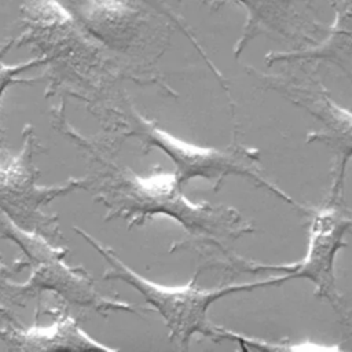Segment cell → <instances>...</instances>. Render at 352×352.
<instances>
[{
    "label": "cell",
    "instance_id": "obj_1",
    "mask_svg": "<svg viewBox=\"0 0 352 352\" xmlns=\"http://www.w3.org/2000/svg\"><path fill=\"white\" fill-rule=\"evenodd\" d=\"M19 16L15 44L32 45L63 80L94 85L110 73L107 50L58 0H19Z\"/></svg>",
    "mask_w": 352,
    "mask_h": 352
},
{
    "label": "cell",
    "instance_id": "obj_2",
    "mask_svg": "<svg viewBox=\"0 0 352 352\" xmlns=\"http://www.w3.org/2000/svg\"><path fill=\"white\" fill-rule=\"evenodd\" d=\"M78 232L109 263L111 270L109 271L107 276L120 279L136 289L144 297V300L162 316L166 327L169 329L170 341L179 344L183 348L188 346L191 337L195 334L220 340L219 327L213 326L208 320V309L214 301L234 293L250 292L267 286H278L289 279H293L292 275L285 274L282 276L279 275L249 283H234L216 289H199L194 286V282H190L184 286L158 285L131 270L110 249L99 243V241L91 235L82 232V230H78Z\"/></svg>",
    "mask_w": 352,
    "mask_h": 352
},
{
    "label": "cell",
    "instance_id": "obj_3",
    "mask_svg": "<svg viewBox=\"0 0 352 352\" xmlns=\"http://www.w3.org/2000/svg\"><path fill=\"white\" fill-rule=\"evenodd\" d=\"M117 216L125 219H146L165 214L179 221L187 231L212 236H239L249 228L238 212L226 206L194 204L182 192L175 173L150 176L122 175L116 187Z\"/></svg>",
    "mask_w": 352,
    "mask_h": 352
},
{
    "label": "cell",
    "instance_id": "obj_4",
    "mask_svg": "<svg viewBox=\"0 0 352 352\" xmlns=\"http://www.w3.org/2000/svg\"><path fill=\"white\" fill-rule=\"evenodd\" d=\"M107 51L143 58L166 45L170 21L143 0H58Z\"/></svg>",
    "mask_w": 352,
    "mask_h": 352
},
{
    "label": "cell",
    "instance_id": "obj_5",
    "mask_svg": "<svg viewBox=\"0 0 352 352\" xmlns=\"http://www.w3.org/2000/svg\"><path fill=\"white\" fill-rule=\"evenodd\" d=\"M139 133L144 138L147 144L162 150L176 166V177L180 186L195 177H202L219 187L224 177L238 175L253 180L260 187H267L272 192L287 199L289 197L276 190L270 182L256 170L254 162L258 160V151L245 146H230L228 148H209L195 146L192 143L180 140L166 131L158 128L153 122L138 116Z\"/></svg>",
    "mask_w": 352,
    "mask_h": 352
},
{
    "label": "cell",
    "instance_id": "obj_6",
    "mask_svg": "<svg viewBox=\"0 0 352 352\" xmlns=\"http://www.w3.org/2000/svg\"><path fill=\"white\" fill-rule=\"evenodd\" d=\"M250 73L260 77L265 87L279 92L293 104L304 109L322 124V129L309 133L308 142H320L327 144L337 157V177L333 187L334 197L342 191L344 176L348 161L352 158V113L338 106L315 81H302L297 77L270 76L256 69H249Z\"/></svg>",
    "mask_w": 352,
    "mask_h": 352
},
{
    "label": "cell",
    "instance_id": "obj_7",
    "mask_svg": "<svg viewBox=\"0 0 352 352\" xmlns=\"http://www.w3.org/2000/svg\"><path fill=\"white\" fill-rule=\"evenodd\" d=\"M352 226V217L346 216L336 206L320 209L312 219L309 242L305 257L296 264L286 265H256L248 271L275 270L296 278H305L315 283L316 296L327 298L334 307L340 304L336 286L334 261L342 242L344 234Z\"/></svg>",
    "mask_w": 352,
    "mask_h": 352
},
{
    "label": "cell",
    "instance_id": "obj_8",
    "mask_svg": "<svg viewBox=\"0 0 352 352\" xmlns=\"http://www.w3.org/2000/svg\"><path fill=\"white\" fill-rule=\"evenodd\" d=\"M216 1L235 3L246 11L245 26L234 47L235 58L261 34H275L309 47L318 43L320 32L327 30L315 15V0H212V4Z\"/></svg>",
    "mask_w": 352,
    "mask_h": 352
},
{
    "label": "cell",
    "instance_id": "obj_9",
    "mask_svg": "<svg viewBox=\"0 0 352 352\" xmlns=\"http://www.w3.org/2000/svg\"><path fill=\"white\" fill-rule=\"evenodd\" d=\"M330 4L336 16L324 40L293 51L268 52L265 63L324 60L342 69L352 82V0H330Z\"/></svg>",
    "mask_w": 352,
    "mask_h": 352
},
{
    "label": "cell",
    "instance_id": "obj_10",
    "mask_svg": "<svg viewBox=\"0 0 352 352\" xmlns=\"http://www.w3.org/2000/svg\"><path fill=\"white\" fill-rule=\"evenodd\" d=\"M23 349H110L92 340L73 319L66 318L45 327H30L19 336Z\"/></svg>",
    "mask_w": 352,
    "mask_h": 352
},
{
    "label": "cell",
    "instance_id": "obj_11",
    "mask_svg": "<svg viewBox=\"0 0 352 352\" xmlns=\"http://www.w3.org/2000/svg\"><path fill=\"white\" fill-rule=\"evenodd\" d=\"M12 44H15L14 38L11 41L6 43L4 45H0V103H1V96H3L4 91L10 85L16 84V82H32V81H34L33 78L21 77L22 73H25L26 70H29L32 67L47 65V59L43 58V56H37L34 59H30V60H26V62H21V63H16V65L4 63L3 56L11 48Z\"/></svg>",
    "mask_w": 352,
    "mask_h": 352
},
{
    "label": "cell",
    "instance_id": "obj_12",
    "mask_svg": "<svg viewBox=\"0 0 352 352\" xmlns=\"http://www.w3.org/2000/svg\"><path fill=\"white\" fill-rule=\"evenodd\" d=\"M147 6H150L153 10H155L157 12H160V14H162L165 18H168L170 22H172V25L173 26H176L179 30H182L188 38H190V41L191 43H194V45L199 50V52L201 54H204V56H206L205 55V52L199 48V44H198V41H197V38L194 37V34L190 32V29L187 28V25L182 21V18L172 10V7L166 3V0H143ZM206 59V58H205ZM206 62H208V65H209V67L214 72V73H217V70H216V67H213V65H212V62L210 60H208L206 59Z\"/></svg>",
    "mask_w": 352,
    "mask_h": 352
}]
</instances>
